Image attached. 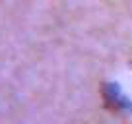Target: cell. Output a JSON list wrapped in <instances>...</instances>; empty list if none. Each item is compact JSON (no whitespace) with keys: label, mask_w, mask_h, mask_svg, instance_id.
Returning a JSON list of instances; mask_svg holds the SVG:
<instances>
[{"label":"cell","mask_w":132,"mask_h":124,"mask_svg":"<svg viewBox=\"0 0 132 124\" xmlns=\"http://www.w3.org/2000/svg\"><path fill=\"white\" fill-rule=\"evenodd\" d=\"M103 97H105V107L111 111H126L132 109V103L124 97V93L120 91V87L117 83H107L103 87Z\"/></svg>","instance_id":"6da1fadb"}]
</instances>
